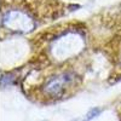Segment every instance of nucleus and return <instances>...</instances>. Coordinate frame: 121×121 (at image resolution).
<instances>
[{
    "label": "nucleus",
    "mask_w": 121,
    "mask_h": 121,
    "mask_svg": "<svg viewBox=\"0 0 121 121\" xmlns=\"http://www.w3.org/2000/svg\"><path fill=\"white\" fill-rule=\"evenodd\" d=\"M69 82L68 76H62L60 79H52L51 81H48L45 86V92L50 97H57L64 91Z\"/></svg>",
    "instance_id": "obj_1"
}]
</instances>
